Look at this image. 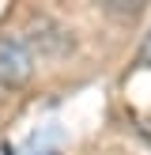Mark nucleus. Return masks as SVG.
<instances>
[{
	"label": "nucleus",
	"mask_w": 151,
	"mask_h": 155,
	"mask_svg": "<svg viewBox=\"0 0 151 155\" xmlns=\"http://www.w3.org/2000/svg\"><path fill=\"white\" fill-rule=\"evenodd\" d=\"M34 72V57H30L27 42L15 34H0V83L4 87H23Z\"/></svg>",
	"instance_id": "nucleus-1"
}]
</instances>
